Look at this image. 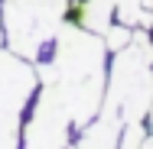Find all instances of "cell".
<instances>
[{
    "label": "cell",
    "mask_w": 153,
    "mask_h": 149,
    "mask_svg": "<svg viewBox=\"0 0 153 149\" xmlns=\"http://www.w3.org/2000/svg\"><path fill=\"white\" fill-rule=\"evenodd\" d=\"M150 130H153V104H150Z\"/></svg>",
    "instance_id": "cell-10"
},
{
    "label": "cell",
    "mask_w": 153,
    "mask_h": 149,
    "mask_svg": "<svg viewBox=\"0 0 153 149\" xmlns=\"http://www.w3.org/2000/svg\"><path fill=\"white\" fill-rule=\"evenodd\" d=\"M143 136H147L143 120H140V123H127L124 133H121V143H124V146H143Z\"/></svg>",
    "instance_id": "cell-9"
},
{
    "label": "cell",
    "mask_w": 153,
    "mask_h": 149,
    "mask_svg": "<svg viewBox=\"0 0 153 149\" xmlns=\"http://www.w3.org/2000/svg\"><path fill=\"white\" fill-rule=\"evenodd\" d=\"M143 7H150V10H153V0H143Z\"/></svg>",
    "instance_id": "cell-11"
},
{
    "label": "cell",
    "mask_w": 153,
    "mask_h": 149,
    "mask_svg": "<svg viewBox=\"0 0 153 149\" xmlns=\"http://www.w3.org/2000/svg\"><path fill=\"white\" fill-rule=\"evenodd\" d=\"M68 130H72V120H68L65 104L52 88H42L33 120L23 130V143L26 146H68Z\"/></svg>",
    "instance_id": "cell-4"
},
{
    "label": "cell",
    "mask_w": 153,
    "mask_h": 149,
    "mask_svg": "<svg viewBox=\"0 0 153 149\" xmlns=\"http://www.w3.org/2000/svg\"><path fill=\"white\" fill-rule=\"evenodd\" d=\"M36 91V68L26 65L13 49L0 52V114H23Z\"/></svg>",
    "instance_id": "cell-5"
},
{
    "label": "cell",
    "mask_w": 153,
    "mask_h": 149,
    "mask_svg": "<svg viewBox=\"0 0 153 149\" xmlns=\"http://www.w3.org/2000/svg\"><path fill=\"white\" fill-rule=\"evenodd\" d=\"M114 16L121 20L124 26H140V16H143V0H114Z\"/></svg>",
    "instance_id": "cell-6"
},
{
    "label": "cell",
    "mask_w": 153,
    "mask_h": 149,
    "mask_svg": "<svg viewBox=\"0 0 153 149\" xmlns=\"http://www.w3.org/2000/svg\"><path fill=\"white\" fill-rule=\"evenodd\" d=\"M104 36L62 23L52 39V59L39 65L46 88L59 94L72 126H88L101 114L104 101Z\"/></svg>",
    "instance_id": "cell-1"
},
{
    "label": "cell",
    "mask_w": 153,
    "mask_h": 149,
    "mask_svg": "<svg viewBox=\"0 0 153 149\" xmlns=\"http://www.w3.org/2000/svg\"><path fill=\"white\" fill-rule=\"evenodd\" d=\"M130 39H134V32H130V26H124V23H117V26H108V29H104V46H108V52H117V49H124Z\"/></svg>",
    "instance_id": "cell-8"
},
{
    "label": "cell",
    "mask_w": 153,
    "mask_h": 149,
    "mask_svg": "<svg viewBox=\"0 0 153 149\" xmlns=\"http://www.w3.org/2000/svg\"><path fill=\"white\" fill-rule=\"evenodd\" d=\"M117 59L111 65V81L104 88L101 117L82 126L78 146H114L127 123H140L150 117L153 104V42L140 29L134 39L114 52Z\"/></svg>",
    "instance_id": "cell-2"
},
{
    "label": "cell",
    "mask_w": 153,
    "mask_h": 149,
    "mask_svg": "<svg viewBox=\"0 0 153 149\" xmlns=\"http://www.w3.org/2000/svg\"><path fill=\"white\" fill-rule=\"evenodd\" d=\"M20 143V114H0V146Z\"/></svg>",
    "instance_id": "cell-7"
},
{
    "label": "cell",
    "mask_w": 153,
    "mask_h": 149,
    "mask_svg": "<svg viewBox=\"0 0 153 149\" xmlns=\"http://www.w3.org/2000/svg\"><path fill=\"white\" fill-rule=\"evenodd\" d=\"M68 0H3V36L23 59H36L62 26Z\"/></svg>",
    "instance_id": "cell-3"
}]
</instances>
